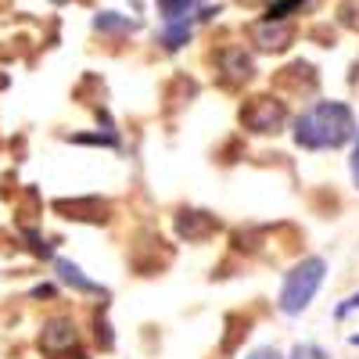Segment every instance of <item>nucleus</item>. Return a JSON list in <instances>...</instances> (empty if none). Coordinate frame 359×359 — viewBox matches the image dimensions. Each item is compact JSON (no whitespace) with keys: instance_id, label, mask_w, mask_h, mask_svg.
<instances>
[{"instance_id":"obj_1","label":"nucleus","mask_w":359,"mask_h":359,"mask_svg":"<svg viewBox=\"0 0 359 359\" xmlns=\"http://www.w3.org/2000/svg\"><path fill=\"white\" fill-rule=\"evenodd\" d=\"M355 118L352 108L341 101H316L294 118V144L306 151H327V147H341L355 140Z\"/></svg>"},{"instance_id":"obj_2","label":"nucleus","mask_w":359,"mask_h":359,"mask_svg":"<svg viewBox=\"0 0 359 359\" xmlns=\"http://www.w3.org/2000/svg\"><path fill=\"white\" fill-rule=\"evenodd\" d=\"M323 273H327V262L323 259H316V255H309V259H302L291 273L284 277V287H280V313H287V316H298V313H306L309 309V302L316 298V291H320V284H323Z\"/></svg>"},{"instance_id":"obj_3","label":"nucleus","mask_w":359,"mask_h":359,"mask_svg":"<svg viewBox=\"0 0 359 359\" xmlns=\"http://www.w3.org/2000/svg\"><path fill=\"white\" fill-rule=\"evenodd\" d=\"M241 118L252 133H273L284 123V104L273 97H255L248 104V111H241Z\"/></svg>"},{"instance_id":"obj_4","label":"nucleus","mask_w":359,"mask_h":359,"mask_svg":"<svg viewBox=\"0 0 359 359\" xmlns=\"http://www.w3.org/2000/svg\"><path fill=\"white\" fill-rule=\"evenodd\" d=\"M54 266H57V277H62L69 287H76V291H83V294H104V287H101V284H94L90 277H83V269H79L76 262H69V259H57Z\"/></svg>"},{"instance_id":"obj_5","label":"nucleus","mask_w":359,"mask_h":359,"mask_svg":"<svg viewBox=\"0 0 359 359\" xmlns=\"http://www.w3.org/2000/svg\"><path fill=\"white\" fill-rule=\"evenodd\" d=\"M219 223L208 216V212H180V233L187 237V241H201V237H208Z\"/></svg>"},{"instance_id":"obj_6","label":"nucleus","mask_w":359,"mask_h":359,"mask_svg":"<svg viewBox=\"0 0 359 359\" xmlns=\"http://www.w3.org/2000/svg\"><path fill=\"white\" fill-rule=\"evenodd\" d=\"M47 348H62V345H76V327L72 320H50L43 327V338H40Z\"/></svg>"},{"instance_id":"obj_7","label":"nucleus","mask_w":359,"mask_h":359,"mask_svg":"<svg viewBox=\"0 0 359 359\" xmlns=\"http://www.w3.org/2000/svg\"><path fill=\"white\" fill-rule=\"evenodd\" d=\"M162 8V22H191L194 0H158Z\"/></svg>"},{"instance_id":"obj_8","label":"nucleus","mask_w":359,"mask_h":359,"mask_svg":"<svg viewBox=\"0 0 359 359\" xmlns=\"http://www.w3.org/2000/svg\"><path fill=\"white\" fill-rule=\"evenodd\" d=\"M191 40V22H165V33H162V43L169 47V50H176V47H184Z\"/></svg>"},{"instance_id":"obj_9","label":"nucleus","mask_w":359,"mask_h":359,"mask_svg":"<svg viewBox=\"0 0 359 359\" xmlns=\"http://www.w3.org/2000/svg\"><path fill=\"white\" fill-rule=\"evenodd\" d=\"M97 29H133V22H126V18H111V11H108V15L97 18Z\"/></svg>"},{"instance_id":"obj_10","label":"nucleus","mask_w":359,"mask_h":359,"mask_svg":"<svg viewBox=\"0 0 359 359\" xmlns=\"http://www.w3.org/2000/svg\"><path fill=\"white\" fill-rule=\"evenodd\" d=\"M355 309H359V291H355V294H348V298H345V302H341V306H338V313H334V316H338V320H341V316H348V313H355Z\"/></svg>"},{"instance_id":"obj_11","label":"nucleus","mask_w":359,"mask_h":359,"mask_svg":"<svg viewBox=\"0 0 359 359\" xmlns=\"http://www.w3.org/2000/svg\"><path fill=\"white\" fill-rule=\"evenodd\" d=\"M348 169H352V184L359 187V133H355V144H352V162H348Z\"/></svg>"},{"instance_id":"obj_12","label":"nucleus","mask_w":359,"mask_h":359,"mask_svg":"<svg viewBox=\"0 0 359 359\" xmlns=\"http://www.w3.org/2000/svg\"><path fill=\"white\" fill-rule=\"evenodd\" d=\"M248 359H280V352L277 348H255Z\"/></svg>"},{"instance_id":"obj_13","label":"nucleus","mask_w":359,"mask_h":359,"mask_svg":"<svg viewBox=\"0 0 359 359\" xmlns=\"http://www.w3.org/2000/svg\"><path fill=\"white\" fill-rule=\"evenodd\" d=\"M306 355H309V359H327V352L316 348V345H306Z\"/></svg>"},{"instance_id":"obj_14","label":"nucleus","mask_w":359,"mask_h":359,"mask_svg":"<svg viewBox=\"0 0 359 359\" xmlns=\"http://www.w3.org/2000/svg\"><path fill=\"white\" fill-rule=\"evenodd\" d=\"M291 359H306V345H298V348L291 352Z\"/></svg>"},{"instance_id":"obj_15","label":"nucleus","mask_w":359,"mask_h":359,"mask_svg":"<svg viewBox=\"0 0 359 359\" xmlns=\"http://www.w3.org/2000/svg\"><path fill=\"white\" fill-rule=\"evenodd\" d=\"M352 83L359 86V62H355V69H352Z\"/></svg>"},{"instance_id":"obj_16","label":"nucleus","mask_w":359,"mask_h":359,"mask_svg":"<svg viewBox=\"0 0 359 359\" xmlns=\"http://www.w3.org/2000/svg\"><path fill=\"white\" fill-rule=\"evenodd\" d=\"M352 345H359V334H352Z\"/></svg>"}]
</instances>
